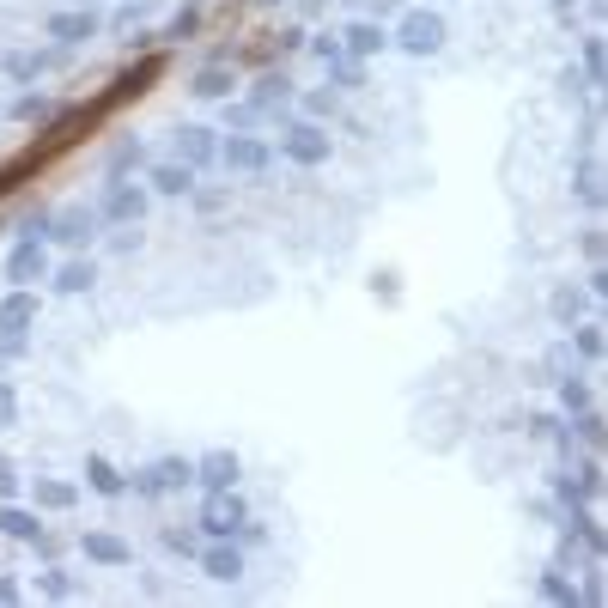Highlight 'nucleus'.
I'll return each instance as SVG.
<instances>
[{"label":"nucleus","instance_id":"obj_1","mask_svg":"<svg viewBox=\"0 0 608 608\" xmlns=\"http://www.w3.org/2000/svg\"><path fill=\"white\" fill-rule=\"evenodd\" d=\"M98 225H104V213H98V207H67V213H55V219H49V238H55V244H67V250H80V244H92V238H98Z\"/></svg>","mask_w":608,"mask_h":608},{"label":"nucleus","instance_id":"obj_2","mask_svg":"<svg viewBox=\"0 0 608 608\" xmlns=\"http://www.w3.org/2000/svg\"><path fill=\"white\" fill-rule=\"evenodd\" d=\"M280 152L292 165H323L329 159V134L317 128V122H292L286 134H280Z\"/></svg>","mask_w":608,"mask_h":608},{"label":"nucleus","instance_id":"obj_3","mask_svg":"<svg viewBox=\"0 0 608 608\" xmlns=\"http://www.w3.org/2000/svg\"><path fill=\"white\" fill-rule=\"evenodd\" d=\"M396 43H402L408 55H432V49L444 43V19H438V13H402V19H396Z\"/></svg>","mask_w":608,"mask_h":608},{"label":"nucleus","instance_id":"obj_4","mask_svg":"<svg viewBox=\"0 0 608 608\" xmlns=\"http://www.w3.org/2000/svg\"><path fill=\"white\" fill-rule=\"evenodd\" d=\"M195 481V463L189 456H159L152 469L134 475V493H171V487H189Z\"/></svg>","mask_w":608,"mask_h":608},{"label":"nucleus","instance_id":"obj_5","mask_svg":"<svg viewBox=\"0 0 608 608\" xmlns=\"http://www.w3.org/2000/svg\"><path fill=\"white\" fill-rule=\"evenodd\" d=\"M219 159L232 165V171H244V177H256V171H268L274 165V146L268 140H256V134H232L219 146Z\"/></svg>","mask_w":608,"mask_h":608},{"label":"nucleus","instance_id":"obj_6","mask_svg":"<svg viewBox=\"0 0 608 608\" xmlns=\"http://www.w3.org/2000/svg\"><path fill=\"white\" fill-rule=\"evenodd\" d=\"M238 523H244V499L232 487H213L207 505H201V529H207V536H232Z\"/></svg>","mask_w":608,"mask_h":608},{"label":"nucleus","instance_id":"obj_7","mask_svg":"<svg viewBox=\"0 0 608 608\" xmlns=\"http://www.w3.org/2000/svg\"><path fill=\"white\" fill-rule=\"evenodd\" d=\"M43 274H49V250H43V238H19L13 256H7V280H13V286H31V280H43Z\"/></svg>","mask_w":608,"mask_h":608},{"label":"nucleus","instance_id":"obj_8","mask_svg":"<svg viewBox=\"0 0 608 608\" xmlns=\"http://www.w3.org/2000/svg\"><path fill=\"white\" fill-rule=\"evenodd\" d=\"M37 323V292L31 286H13L7 298H0V335H25Z\"/></svg>","mask_w":608,"mask_h":608},{"label":"nucleus","instance_id":"obj_9","mask_svg":"<svg viewBox=\"0 0 608 608\" xmlns=\"http://www.w3.org/2000/svg\"><path fill=\"white\" fill-rule=\"evenodd\" d=\"M177 159L183 165H213L219 159V140H213V128H177Z\"/></svg>","mask_w":608,"mask_h":608},{"label":"nucleus","instance_id":"obj_10","mask_svg":"<svg viewBox=\"0 0 608 608\" xmlns=\"http://www.w3.org/2000/svg\"><path fill=\"white\" fill-rule=\"evenodd\" d=\"M195 481H201L207 493H213V487H232V481H238V456H232V450H207L201 463H195Z\"/></svg>","mask_w":608,"mask_h":608},{"label":"nucleus","instance_id":"obj_11","mask_svg":"<svg viewBox=\"0 0 608 608\" xmlns=\"http://www.w3.org/2000/svg\"><path fill=\"white\" fill-rule=\"evenodd\" d=\"M140 213H146V189H134V183H110V195H104V219L134 225Z\"/></svg>","mask_w":608,"mask_h":608},{"label":"nucleus","instance_id":"obj_12","mask_svg":"<svg viewBox=\"0 0 608 608\" xmlns=\"http://www.w3.org/2000/svg\"><path fill=\"white\" fill-rule=\"evenodd\" d=\"M201 572H207V578H225V584H232V578L244 572V554H238L232 542H225V536H219V542H213V548L201 554Z\"/></svg>","mask_w":608,"mask_h":608},{"label":"nucleus","instance_id":"obj_13","mask_svg":"<svg viewBox=\"0 0 608 608\" xmlns=\"http://www.w3.org/2000/svg\"><path fill=\"white\" fill-rule=\"evenodd\" d=\"M86 560H98V566H128L134 548H128L122 536H104V529H92V536H86Z\"/></svg>","mask_w":608,"mask_h":608},{"label":"nucleus","instance_id":"obj_14","mask_svg":"<svg viewBox=\"0 0 608 608\" xmlns=\"http://www.w3.org/2000/svg\"><path fill=\"white\" fill-rule=\"evenodd\" d=\"M49 37L86 43V37H98V19H92V13H55V19H49Z\"/></svg>","mask_w":608,"mask_h":608},{"label":"nucleus","instance_id":"obj_15","mask_svg":"<svg viewBox=\"0 0 608 608\" xmlns=\"http://www.w3.org/2000/svg\"><path fill=\"white\" fill-rule=\"evenodd\" d=\"M152 189H159V195H189L195 189V165H152Z\"/></svg>","mask_w":608,"mask_h":608},{"label":"nucleus","instance_id":"obj_16","mask_svg":"<svg viewBox=\"0 0 608 608\" xmlns=\"http://www.w3.org/2000/svg\"><path fill=\"white\" fill-rule=\"evenodd\" d=\"M341 37H347V43H341L347 55H377V49L390 43V31H384V25H347Z\"/></svg>","mask_w":608,"mask_h":608},{"label":"nucleus","instance_id":"obj_17","mask_svg":"<svg viewBox=\"0 0 608 608\" xmlns=\"http://www.w3.org/2000/svg\"><path fill=\"white\" fill-rule=\"evenodd\" d=\"M73 499H80V487H73V481L37 475V505H49V511H73Z\"/></svg>","mask_w":608,"mask_h":608},{"label":"nucleus","instance_id":"obj_18","mask_svg":"<svg viewBox=\"0 0 608 608\" xmlns=\"http://www.w3.org/2000/svg\"><path fill=\"white\" fill-rule=\"evenodd\" d=\"M0 529H7L13 542H37V536H43L37 517H31V511H19V505H0Z\"/></svg>","mask_w":608,"mask_h":608},{"label":"nucleus","instance_id":"obj_19","mask_svg":"<svg viewBox=\"0 0 608 608\" xmlns=\"http://www.w3.org/2000/svg\"><path fill=\"white\" fill-rule=\"evenodd\" d=\"M86 481H92V487H98L104 499H116V493L128 487V481H122V475H116V469L104 463V456H86Z\"/></svg>","mask_w":608,"mask_h":608},{"label":"nucleus","instance_id":"obj_20","mask_svg":"<svg viewBox=\"0 0 608 608\" xmlns=\"http://www.w3.org/2000/svg\"><path fill=\"white\" fill-rule=\"evenodd\" d=\"M195 98H232V73H225V67H201L195 73Z\"/></svg>","mask_w":608,"mask_h":608},{"label":"nucleus","instance_id":"obj_21","mask_svg":"<svg viewBox=\"0 0 608 608\" xmlns=\"http://www.w3.org/2000/svg\"><path fill=\"white\" fill-rule=\"evenodd\" d=\"M286 98H292V80H286V73H268L250 104H256V110H274V104H286Z\"/></svg>","mask_w":608,"mask_h":608},{"label":"nucleus","instance_id":"obj_22","mask_svg":"<svg viewBox=\"0 0 608 608\" xmlns=\"http://www.w3.org/2000/svg\"><path fill=\"white\" fill-rule=\"evenodd\" d=\"M578 201L602 207V165H596V159H584V165H578Z\"/></svg>","mask_w":608,"mask_h":608},{"label":"nucleus","instance_id":"obj_23","mask_svg":"<svg viewBox=\"0 0 608 608\" xmlns=\"http://www.w3.org/2000/svg\"><path fill=\"white\" fill-rule=\"evenodd\" d=\"M98 274H92V262H67L61 274H55V292H86Z\"/></svg>","mask_w":608,"mask_h":608},{"label":"nucleus","instance_id":"obj_24","mask_svg":"<svg viewBox=\"0 0 608 608\" xmlns=\"http://www.w3.org/2000/svg\"><path fill=\"white\" fill-rule=\"evenodd\" d=\"M13 116H19V122H55V104L37 98V92H25V98L13 104Z\"/></svg>","mask_w":608,"mask_h":608},{"label":"nucleus","instance_id":"obj_25","mask_svg":"<svg viewBox=\"0 0 608 608\" xmlns=\"http://www.w3.org/2000/svg\"><path fill=\"white\" fill-rule=\"evenodd\" d=\"M560 408H566V414H584V408H590V390L578 384V377H560Z\"/></svg>","mask_w":608,"mask_h":608},{"label":"nucleus","instance_id":"obj_26","mask_svg":"<svg viewBox=\"0 0 608 608\" xmlns=\"http://www.w3.org/2000/svg\"><path fill=\"white\" fill-rule=\"evenodd\" d=\"M542 596H548V602H566V608H572V602H578V584H566L560 572H542Z\"/></svg>","mask_w":608,"mask_h":608},{"label":"nucleus","instance_id":"obj_27","mask_svg":"<svg viewBox=\"0 0 608 608\" xmlns=\"http://www.w3.org/2000/svg\"><path fill=\"white\" fill-rule=\"evenodd\" d=\"M584 86H602V37H584Z\"/></svg>","mask_w":608,"mask_h":608},{"label":"nucleus","instance_id":"obj_28","mask_svg":"<svg viewBox=\"0 0 608 608\" xmlns=\"http://www.w3.org/2000/svg\"><path fill=\"white\" fill-rule=\"evenodd\" d=\"M578 311H584V298H578L572 286H560V292H554V317H560V323H572Z\"/></svg>","mask_w":608,"mask_h":608},{"label":"nucleus","instance_id":"obj_29","mask_svg":"<svg viewBox=\"0 0 608 608\" xmlns=\"http://www.w3.org/2000/svg\"><path fill=\"white\" fill-rule=\"evenodd\" d=\"M572 432H578L584 444H602V420H596L590 408H584V414H572Z\"/></svg>","mask_w":608,"mask_h":608},{"label":"nucleus","instance_id":"obj_30","mask_svg":"<svg viewBox=\"0 0 608 608\" xmlns=\"http://www.w3.org/2000/svg\"><path fill=\"white\" fill-rule=\"evenodd\" d=\"M37 55H7V80H37Z\"/></svg>","mask_w":608,"mask_h":608},{"label":"nucleus","instance_id":"obj_31","mask_svg":"<svg viewBox=\"0 0 608 608\" xmlns=\"http://www.w3.org/2000/svg\"><path fill=\"white\" fill-rule=\"evenodd\" d=\"M128 165H140V140H122V146L110 152V171H128Z\"/></svg>","mask_w":608,"mask_h":608},{"label":"nucleus","instance_id":"obj_32","mask_svg":"<svg viewBox=\"0 0 608 608\" xmlns=\"http://www.w3.org/2000/svg\"><path fill=\"white\" fill-rule=\"evenodd\" d=\"M19 420V396H13V384H0V426H13Z\"/></svg>","mask_w":608,"mask_h":608},{"label":"nucleus","instance_id":"obj_33","mask_svg":"<svg viewBox=\"0 0 608 608\" xmlns=\"http://www.w3.org/2000/svg\"><path fill=\"white\" fill-rule=\"evenodd\" d=\"M189 31H195V7H189V13H177V19L165 25V37H171V43H177V37H189Z\"/></svg>","mask_w":608,"mask_h":608},{"label":"nucleus","instance_id":"obj_34","mask_svg":"<svg viewBox=\"0 0 608 608\" xmlns=\"http://www.w3.org/2000/svg\"><path fill=\"white\" fill-rule=\"evenodd\" d=\"M578 353H584V359H602V335H596V329H578Z\"/></svg>","mask_w":608,"mask_h":608},{"label":"nucleus","instance_id":"obj_35","mask_svg":"<svg viewBox=\"0 0 608 608\" xmlns=\"http://www.w3.org/2000/svg\"><path fill=\"white\" fill-rule=\"evenodd\" d=\"M43 590H49V596H73V578H67V572H43Z\"/></svg>","mask_w":608,"mask_h":608},{"label":"nucleus","instance_id":"obj_36","mask_svg":"<svg viewBox=\"0 0 608 608\" xmlns=\"http://www.w3.org/2000/svg\"><path fill=\"white\" fill-rule=\"evenodd\" d=\"M13 487H19V475H13L7 456H0V499H13Z\"/></svg>","mask_w":608,"mask_h":608},{"label":"nucleus","instance_id":"obj_37","mask_svg":"<svg viewBox=\"0 0 608 608\" xmlns=\"http://www.w3.org/2000/svg\"><path fill=\"white\" fill-rule=\"evenodd\" d=\"M165 542H171L177 554H195V536H189V529H171V536H165Z\"/></svg>","mask_w":608,"mask_h":608},{"label":"nucleus","instance_id":"obj_38","mask_svg":"<svg viewBox=\"0 0 608 608\" xmlns=\"http://www.w3.org/2000/svg\"><path fill=\"white\" fill-rule=\"evenodd\" d=\"M0 602H19V584L13 578H0Z\"/></svg>","mask_w":608,"mask_h":608},{"label":"nucleus","instance_id":"obj_39","mask_svg":"<svg viewBox=\"0 0 608 608\" xmlns=\"http://www.w3.org/2000/svg\"><path fill=\"white\" fill-rule=\"evenodd\" d=\"M554 7H560V13H572V0H554Z\"/></svg>","mask_w":608,"mask_h":608}]
</instances>
